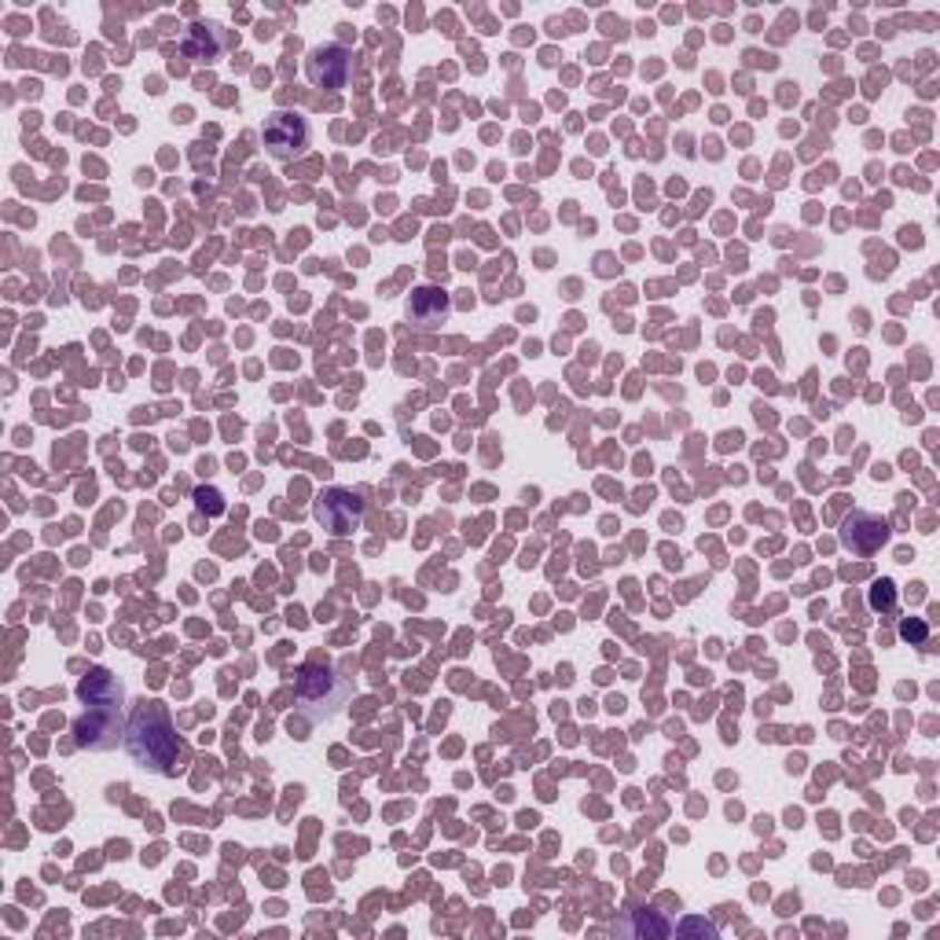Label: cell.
<instances>
[{"instance_id": "1", "label": "cell", "mask_w": 940, "mask_h": 940, "mask_svg": "<svg viewBox=\"0 0 940 940\" xmlns=\"http://www.w3.org/2000/svg\"><path fill=\"white\" fill-rule=\"evenodd\" d=\"M126 746L136 764H144V768H151V772H163V775L173 772V764L180 757V742L173 735L169 716L158 709L155 702H140L133 709Z\"/></svg>"}, {"instance_id": "2", "label": "cell", "mask_w": 940, "mask_h": 940, "mask_svg": "<svg viewBox=\"0 0 940 940\" xmlns=\"http://www.w3.org/2000/svg\"><path fill=\"white\" fill-rule=\"evenodd\" d=\"M345 698H350V676L335 673L324 662H309L298 669V679H294V702H298V713H305L309 721H327L335 716Z\"/></svg>"}, {"instance_id": "3", "label": "cell", "mask_w": 940, "mask_h": 940, "mask_svg": "<svg viewBox=\"0 0 940 940\" xmlns=\"http://www.w3.org/2000/svg\"><path fill=\"white\" fill-rule=\"evenodd\" d=\"M121 738V705H85L74 721V742L85 750H110Z\"/></svg>"}, {"instance_id": "4", "label": "cell", "mask_w": 940, "mask_h": 940, "mask_svg": "<svg viewBox=\"0 0 940 940\" xmlns=\"http://www.w3.org/2000/svg\"><path fill=\"white\" fill-rule=\"evenodd\" d=\"M262 140L268 147V155L294 158V155H302L309 144V121L302 115H294V110H276V115L265 121Z\"/></svg>"}, {"instance_id": "5", "label": "cell", "mask_w": 940, "mask_h": 940, "mask_svg": "<svg viewBox=\"0 0 940 940\" xmlns=\"http://www.w3.org/2000/svg\"><path fill=\"white\" fill-rule=\"evenodd\" d=\"M364 518V503L353 497L350 489H327L324 497L316 500V522L327 529V533L345 537L361 526Z\"/></svg>"}, {"instance_id": "6", "label": "cell", "mask_w": 940, "mask_h": 940, "mask_svg": "<svg viewBox=\"0 0 940 940\" xmlns=\"http://www.w3.org/2000/svg\"><path fill=\"white\" fill-rule=\"evenodd\" d=\"M885 540H889V522L871 511H856L841 526V544L856 555H874Z\"/></svg>"}, {"instance_id": "7", "label": "cell", "mask_w": 940, "mask_h": 940, "mask_svg": "<svg viewBox=\"0 0 940 940\" xmlns=\"http://www.w3.org/2000/svg\"><path fill=\"white\" fill-rule=\"evenodd\" d=\"M309 78L324 85V89H345L353 78V56L342 45L316 48L313 59H309Z\"/></svg>"}, {"instance_id": "8", "label": "cell", "mask_w": 940, "mask_h": 940, "mask_svg": "<svg viewBox=\"0 0 940 940\" xmlns=\"http://www.w3.org/2000/svg\"><path fill=\"white\" fill-rule=\"evenodd\" d=\"M449 313H452V302H449V294H444L441 287H415L412 291V302H408V320H412L415 327L434 331V327L444 324V320H449Z\"/></svg>"}, {"instance_id": "9", "label": "cell", "mask_w": 940, "mask_h": 940, "mask_svg": "<svg viewBox=\"0 0 940 940\" xmlns=\"http://www.w3.org/2000/svg\"><path fill=\"white\" fill-rule=\"evenodd\" d=\"M225 52V37H221V27L214 22H195L184 37V56L195 59V63H214V59Z\"/></svg>"}, {"instance_id": "10", "label": "cell", "mask_w": 940, "mask_h": 940, "mask_svg": "<svg viewBox=\"0 0 940 940\" xmlns=\"http://www.w3.org/2000/svg\"><path fill=\"white\" fill-rule=\"evenodd\" d=\"M78 698L85 705H121L126 691H121V679H115L107 669H92L78 684Z\"/></svg>"}, {"instance_id": "11", "label": "cell", "mask_w": 940, "mask_h": 940, "mask_svg": "<svg viewBox=\"0 0 940 940\" xmlns=\"http://www.w3.org/2000/svg\"><path fill=\"white\" fill-rule=\"evenodd\" d=\"M617 933L628 937H665L673 933V922L665 919V911H628L621 922H617Z\"/></svg>"}, {"instance_id": "12", "label": "cell", "mask_w": 940, "mask_h": 940, "mask_svg": "<svg viewBox=\"0 0 940 940\" xmlns=\"http://www.w3.org/2000/svg\"><path fill=\"white\" fill-rule=\"evenodd\" d=\"M893 603H897V591L889 580H878L874 585V596H871V606L874 610H893Z\"/></svg>"}, {"instance_id": "13", "label": "cell", "mask_w": 940, "mask_h": 940, "mask_svg": "<svg viewBox=\"0 0 940 940\" xmlns=\"http://www.w3.org/2000/svg\"><path fill=\"white\" fill-rule=\"evenodd\" d=\"M199 507H203V511H209V515H221V511H225V503H221V492H217V489H203V492H199Z\"/></svg>"}, {"instance_id": "14", "label": "cell", "mask_w": 940, "mask_h": 940, "mask_svg": "<svg viewBox=\"0 0 940 940\" xmlns=\"http://www.w3.org/2000/svg\"><path fill=\"white\" fill-rule=\"evenodd\" d=\"M679 933H705V937H716V926H709V922H684V926H679Z\"/></svg>"}]
</instances>
